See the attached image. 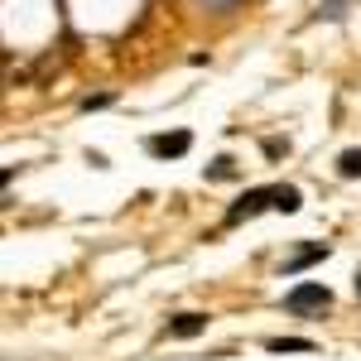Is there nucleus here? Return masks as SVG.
<instances>
[{
    "mask_svg": "<svg viewBox=\"0 0 361 361\" xmlns=\"http://www.w3.org/2000/svg\"><path fill=\"white\" fill-rule=\"evenodd\" d=\"M10 178H15V169H0V188H5V183H10Z\"/></svg>",
    "mask_w": 361,
    "mask_h": 361,
    "instance_id": "obj_10",
    "label": "nucleus"
},
{
    "mask_svg": "<svg viewBox=\"0 0 361 361\" xmlns=\"http://www.w3.org/2000/svg\"><path fill=\"white\" fill-rule=\"evenodd\" d=\"M284 304H289V313H323V308L333 304V289L308 279V284H294V289H289V299H284Z\"/></svg>",
    "mask_w": 361,
    "mask_h": 361,
    "instance_id": "obj_1",
    "label": "nucleus"
},
{
    "mask_svg": "<svg viewBox=\"0 0 361 361\" xmlns=\"http://www.w3.org/2000/svg\"><path fill=\"white\" fill-rule=\"evenodd\" d=\"M357 299H361V270H357Z\"/></svg>",
    "mask_w": 361,
    "mask_h": 361,
    "instance_id": "obj_11",
    "label": "nucleus"
},
{
    "mask_svg": "<svg viewBox=\"0 0 361 361\" xmlns=\"http://www.w3.org/2000/svg\"><path fill=\"white\" fill-rule=\"evenodd\" d=\"M275 193H279V188H255V193H246L241 202H231V212H226V226H236V222H250L255 212H265V207H275Z\"/></svg>",
    "mask_w": 361,
    "mask_h": 361,
    "instance_id": "obj_2",
    "label": "nucleus"
},
{
    "mask_svg": "<svg viewBox=\"0 0 361 361\" xmlns=\"http://www.w3.org/2000/svg\"><path fill=\"white\" fill-rule=\"evenodd\" d=\"M207 178H236V164H231V159H212V164H207Z\"/></svg>",
    "mask_w": 361,
    "mask_h": 361,
    "instance_id": "obj_9",
    "label": "nucleus"
},
{
    "mask_svg": "<svg viewBox=\"0 0 361 361\" xmlns=\"http://www.w3.org/2000/svg\"><path fill=\"white\" fill-rule=\"evenodd\" d=\"M207 333V313H178V318H169V337H197Z\"/></svg>",
    "mask_w": 361,
    "mask_h": 361,
    "instance_id": "obj_5",
    "label": "nucleus"
},
{
    "mask_svg": "<svg viewBox=\"0 0 361 361\" xmlns=\"http://www.w3.org/2000/svg\"><path fill=\"white\" fill-rule=\"evenodd\" d=\"M337 173H342V178H361V149H347V154L337 159Z\"/></svg>",
    "mask_w": 361,
    "mask_h": 361,
    "instance_id": "obj_8",
    "label": "nucleus"
},
{
    "mask_svg": "<svg viewBox=\"0 0 361 361\" xmlns=\"http://www.w3.org/2000/svg\"><path fill=\"white\" fill-rule=\"evenodd\" d=\"M145 149H149L154 159H178V154H188V149H193V135H188V130H173V135H149V140H145Z\"/></svg>",
    "mask_w": 361,
    "mask_h": 361,
    "instance_id": "obj_3",
    "label": "nucleus"
},
{
    "mask_svg": "<svg viewBox=\"0 0 361 361\" xmlns=\"http://www.w3.org/2000/svg\"><path fill=\"white\" fill-rule=\"evenodd\" d=\"M318 260H328V246L323 241H313V246H299L289 260H284V275H299V270H308V265H318Z\"/></svg>",
    "mask_w": 361,
    "mask_h": 361,
    "instance_id": "obj_4",
    "label": "nucleus"
},
{
    "mask_svg": "<svg viewBox=\"0 0 361 361\" xmlns=\"http://www.w3.org/2000/svg\"><path fill=\"white\" fill-rule=\"evenodd\" d=\"M265 347H270V352H313V342H308V337H270Z\"/></svg>",
    "mask_w": 361,
    "mask_h": 361,
    "instance_id": "obj_6",
    "label": "nucleus"
},
{
    "mask_svg": "<svg viewBox=\"0 0 361 361\" xmlns=\"http://www.w3.org/2000/svg\"><path fill=\"white\" fill-rule=\"evenodd\" d=\"M304 207V193L299 188H279L275 193V212H299Z\"/></svg>",
    "mask_w": 361,
    "mask_h": 361,
    "instance_id": "obj_7",
    "label": "nucleus"
}]
</instances>
